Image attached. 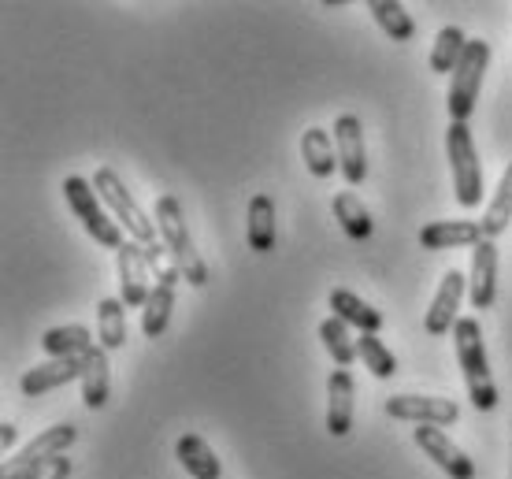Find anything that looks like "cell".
<instances>
[{
	"instance_id": "obj_1",
	"label": "cell",
	"mask_w": 512,
	"mask_h": 479,
	"mask_svg": "<svg viewBox=\"0 0 512 479\" xmlns=\"http://www.w3.org/2000/svg\"><path fill=\"white\" fill-rule=\"evenodd\" d=\"M453 346H457V361H461L464 387H468L472 405L479 413L498 409V387H494V376H490L483 327H479L475 316H461V320H457V327H453Z\"/></svg>"
},
{
	"instance_id": "obj_2",
	"label": "cell",
	"mask_w": 512,
	"mask_h": 479,
	"mask_svg": "<svg viewBox=\"0 0 512 479\" xmlns=\"http://www.w3.org/2000/svg\"><path fill=\"white\" fill-rule=\"evenodd\" d=\"M153 220H156V231H160V242H164V246L175 253V260H179L182 279L190 286H205L208 268H205V260H201V253H197V246H193V234H190V227H186L179 197H171V194L160 197Z\"/></svg>"
},
{
	"instance_id": "obj_3",
	"label": "cell",
	"mask_w": 512,
	"mask_h": 479,
	"mask_svg": "<svg viewBox=\"0 0 512 479\" xmlns=\"http://www.w3.org/2000/svg\"><path fill=\"white\" fill-rule=\"evenodd\" d=\"M93 190L101 194V201L108 205L112 212V220L130 234V242H138V246H149V242H160V231H156V220H149V212L134 201L123 179H119L112 168H101L93 175Z\"/></svg>"
},
{
	"instance_id": "obj_4",
	"label": "cell",
	"mask_w": 512,
	"mask_h": 479,
	"mask_svg": "<svg viewBox=\"0 0 512 479\" xmlns=\"http://www.w3.org/2000/svg\"><path fill=\"white\" fill-rule=\"evenodd\" d=\"M487 67H490V41H483V38L468 41L464 60L457 64L453 78H449L446 108H449V119H453V123H468V119H472L475 101H479V90H483V75H487Z\"/></svg>"
},
{
	"instance_id": "obj_5",
	"label": "cell",
	"mask_w": 512,
	"mask_h": 479,
	"mask_svg": "<svg viewBox=\"0 0 512 479\" xmlns=\"http://www.w3.org/2000/svg\"><path fill=\"white\" fill-rule=\"evenodd\" d=\"M64 197H67V205H71V212L82 220V227L93 234V242L116 249V253L123 249V242H127V238H123V227L112 220V212H108V205L101 201V194L93 190V182H86L82 175H71V179H64Z\"/></svg>"
},
{
	"instance_id": "obj_6",
	"label": "cell",
	"mask_w": 512,
	"mask_h": 479,
	"mask_svg": "<svg viewBox=\"0 0 512 479\" xmlns=\"http://www.w3.org/2000/svg\"><path fill=\"white\" fill-rule=\"evenodd\" d=\"M446 153H449V168H453L457 205L475 208L479 201H483V164H479V153H475V142H472V130H468V123H449Z\"/></svg>"
},
{
	"instance_id": "obj_7",
	"label": "cell",
	"mask_w": 512,
	"mask_h": 479,
	"mask_svg": "<svg viewBox=\"0 0 512 479\" xmlns=\"http://www.w3.org/2000/svg\"><path fill=\"white\" fill-rule=\"evenodd\" d=\"M78 439V428L75 424H56V428L41 431L34 442H26L23 450L8 461V465L0 468V479H23L26 472L34 465H41V461H49V457H60L67 454V446Z\"/></svg>"
},
{
	"instance_id": "obj_8",
	"label": "cell",
	"mask_w": 512,
	"mask_h": 479,
	"mask_svg": "<svg viewBox=\"0 0 512 479\" xmlns=\"http://www.w3.org/2000/svg\"><path fill=\"white\" fill-rule=\"evenodd\" d=\"M334 149H338V171L349 186H360L368 179V149H364V127L357 116H338L334 119Z\"/></svg>"
},
{
	"instance_id": "obj_9",
	"label": "cell",
	"mask_w": 512,
	"mask_h": 479,
	"mask_svg": "<svg viewBox=\"0 0 512 479\" xmlns=\"http://www.w3.org/2000/svg\"><path fill=\"white\" fill-rule=\"evenodd\" d=\"M412 439H416V446H420L423 454L431 457L449 479H475V461L464 454L461 446L449 439L442 428H435V424H420V428L412 431Z\"/></svg>"
},
{
	"instance_id": "obj_10",
	"label": "cell",
	"mask_w": 512,
	"mask_h": 479,
	"mask_svg": "<svg viewBox=\"0 0 512 479\" xmlns=\"http://www.w3.org/2000/svg\"><path fill=\"white\" fill-rule=\"evenodd\" d=\"M386 413L394 420H409V424H435V428H446V424H457V402L453 398H431V394H397L386 402Z\"/></svg>"
},
{
	"instance_id": "obj_11",
	"label": "cell",
	"mask_w": 512,
	"mask_h": 479,
	"mask_svg": "<svg viewBox=\"0 0 512 479\" xmlns=\"http://www.w3.org/2000/svg\"><path fill=\"white\" fill-rule=\"evenodd\" d=\"M464 290H468V275L453 272L449 268L446 275H442V283H438V294L435 301H431V309H427V316H423V331L427 335H449L453 327H457V309H461L464 301Z\"/></svg>"
},
{
	"instance_id": "obj_12",
	"label": "cell",
	"mask_w": 512,
	"mask_h": 479,
	"mask_svg": "<svg viewBox=\"0 0 512 479\" xmlns=\"http://www.w3.org/2000/svg\"><path fill=\"white\" fill-rule=\"evenodd\" d=\"M116 272H119V290H123V305L127 309H145V301L153 294L149 286V264H145V249L138 242H123L116 253Z\"/></svg>"
},
{
	"instance_id": "obj_13",
	"label": "cell",
	"mask_w": 512,
	"mask_h": 479,
	"mask_svg": "<svg viewBox=\"0 0 512 479\" xmlns=\"http://www.w3.org/2000/svg\"><path fill=\"white\" fill-rule=\"evenodd\" d=\"M468 298L475 309H490L498 298V246L483 238L472 249V272H468Z\"/></svg>"
},
{
	"instance_id": "obj_14",
	"label": "cell",
	"mask_w": 512,
	"mask_h": 479,
	"mask_svg": "<svg viewBox=\"0 0 512 479\" xmlns=\"http://www.w3.org/2000/svg\"><path fill=\"white\" fill-rule=\"evenodd\" d=\"M82 368H86V357H60V361H45L38 368H30L23 379H19V390L26 398H41L49 390L67 387L71 379H82Z\"/></svg>"
},
{
	"instance_id": "obj_15",
	"label": "cell",
	"mask_w": 512,
	"mask_h": 479,
	"mask_svg": "<svg viewBox=\"0 0 512 479\" xmlns=\"http://www.w3.org/2000/svg\"><path fill=\"white\" fill-rule=\"evenodd\" d=\"M353 376L346 368H334L327 379V431L334 439H346L353 428Z\"/></svg>"
},
{
	"instance_id": "obj_16",
	"label": "cell",
	"mask_w": 512,
	"mask_h": 479,
	"mask_svg": "<svg viewBox=\"0 0 512 479\" xmlns=\"http://www.w3.org/2000/svg\"><path fill=\"white\" fill-rule=\"evenodd\" d=\"M483 242V227L472 220H435L420 231V246L438 253V249H461L479 246Z\"/></svg>"
},
{
	"instance_id": "obj_17",
	"label": "cell",
	"mask_w": 512,
	"mask_h": 479,
	"mask_svg": "<svg viewBox=\"0 0 512 479\" xmlns=\"http://www.w3.org/2000/svg\"><path fill=\"white\" fill-rule=\"evenodd\" d=\"M331 316L346 320L349 327H360V335H379L383 331V312L372 309L364 298H357L353 290H331Z\"/></svg>"
},
{
	"instance_id": "obj_18",
	"label": "cell",
	"mask_w": 512,
	"mask_h": 479,
	"mask_svg": "<svg viewBox=\"0 0 512 479\" xmlns=\"http://www.w3.org/2000/svg\"><path fill=\"white\" fill-rule=\"evenodd\" d=\"M175 457H179L182 468H186L193 479H219L223 476V465H219L216 450H212L201 435H182V439L175 442Z\"/></svg>"
},
{
	"instance_id": "obj_19",
	"label": "cell",
	"mask_w": 512,
	"mask_h": 479,
	"mask_svg": "<svg viewBox=\"0 0 512 479\" xmlns=\"http://www.w3.org/2000/svg\"><path fill=\"white\" fill-rule=\"evenodd\" d=\"M108 390H112V379H108V350L93 346L86 353V368H82V402H86V409H104L108 405Z\"/></svg>"
},
{
	"instance_id": "obj_20",
	"label": "cell",
	"mask_w": 512,
	"mask_h": 479,
	"mask_svg": "<svg viewBox=\"0 0 512 479\" xmlns=\"http://www.w3.org/2000/svg\"><path fill=\"white\" fill-rule=\"evenodd\" d=\"M301 153H305V164L316 179H331L338 171V149H334V134H327L323 127H308L305 138H301Z\"/></svg>"
},
{
	"instance_id": "obj_21",
	"label": "cell",
	"mask_w": 512,
	"mask_h": 479,
	"mask_svg": "<svg viewBox=\"0 0 512 479\" xmlns=\"http://www.w3.org/2000/svg\"><path fill=\"white\" fill-rule=\"evenodd\" d=\"M249 249L253 253H271L275 249V201L268 194H256L249 201V227H245Z\"/></svg>"
},
{
	"instance_id": "obj_22",
	"label": "cell",
	"mask_w": 512,
	"mask_h": 479,
	"mask_svg": "<svg viewBox=\"0 0 512 479\" xmlns=\"http://www.w3.org/2000/svg\"><path fill=\"white\" fill-rule=\"evenodd\" d=\"M41 350L49 353L52 361H60V357H86V353L93 350L90 327H82V324L52 327V331H45V338H41Z\"/></svg>"
},
{
	"instance_id": "obj_23",
	"label": "cell",
	"mask_w": 512,
	"mask_h": 479,
	"mask_svg": "<svg viewBox=\"0 0 512 479\" xmlns=\"http://www.w3.org/2000/svg\"><path fill=\"white\" fill-rule=\"evenodd\" d=\"M509 220H512V160H509V168H505V175H501L494 197H490L483 220H479V227H483V238H490V242H494L498 234L509 231Z\"/></svg>"
},
{
	"instance_id": "obj_24",
	"label": "cell",
	"mask_w": 512,
	"mask_h": 479,
	"mask_svg": "<svg viewBox=\"0 0 512 479\" xmlns=\"http://www.w3.org/2000/svg\"><path fill=\"white\" fill-rule=\"evenodd\" d=\"M97 338L108 353L123 350V342H127V305L119 298H104L97 305Z\"/></svg>"
},
{
	"instance_id": "obj_25",
	"label": "cell",
	"mask_w": 512,
	"mask_h": 479,
	"mask_svg": "<svg viewBox=\"0 0 512 479\" xmlns=\"http://www.w3.org/2000/svg\"><path fill=\"white\" fill-rule=\"evenodd\" d=\"M334 216H338L342 231H346L353 242H368V238H372V212L360 205L357 194H349V190L334 194Z\"/></svg>"
},
{
	"instance_id": "obj_26",
	"label": "cell",
	"mask_w": 512,
	"mask_h": 479,
	"mask_svg": "<svg viewBox=\"0 0 512 479\" xmlns=\"http://www.w3.org/2000/svg\"><path fill=\"white\" fill-rule=\"evenodd\" d=\"M464 52H468V38H464L461 26H442L435 38V49H431V71L453 75L457 64L464 60Z\"/></svg>"
},
{
	"instance_id": "obj_27",
	"label": "cell",
	"mask_w": 512,
	"mask_h": 479,
	"mask_svg": "<svg viewBox=\"0 0 512 479\" xmlns=\"http://www.w3.org/2000/svg\"><path fill=\"white\" fill-rule=\"evenodd\" d=\"M320 342H323V350L334 357L338 368H349V364L357 361V338H353V331H349L346 320L327 316V320L320 324Z\"/></svg>"
},
{
	"instance_id": "obj_28",
	"label": "cell",
	"mask_w": 512,
	"mask_h": 479,
	"mask_svg": "<svg viewBox=\"0 0 512 479\" xmlns=\"http://www.w3.org/2000/svg\"><path fill=\"white\" fill-rule=\"evenodd\" d=\"M368 12L375 15L379 30H383L390 41H412V34H416L412 15L405 12V4H397V0H372Z\"/></svg>"
},
{
	"instance_id": "obj_29",
	"label": "cell",
	"mask_w": 512,
	"mask_h": 479,
	"mask_svg": "<svg viewBox=\"0 0 512 479\" xmlns=\"http://www.w3.org/2000/svg\"><path fill=\"white\" fill-rule=\"evenodd\" d=\"M171 309H175V286H153V294L141 309V331L149 338H160L171 324Z\"/></svg>"
},
{
	"instance_id": "obj_30",
	"label": "cell",
	"mask_w": 512,
	"mask_h": 479,
	"mask_svg": "<svg viewBox=\"0 0 512 479\" xmlns=\"http://www.w3.org/2000/svg\"><path fill=\"white\" fill-rule=\"evenodd\" d=\"M357 357L375 379H394L397 376V357L386 350L383 342H379V335H360L357 338Z\"/></svg>"
},
{
	"instance_id": "obj_31",
	"label": "cell",
	"mask_w": 512,
	"mask_h": 479,
	"mask_svg": "<svg viewBox=\"0 0 512 479\" xmlns=\"http://www.w3.org/2000/svg\"><path fill=\"white\" fill-rule=\"evenodd\" d=\"M141 249H145V264H149L156 286H179L182 268H179V260H175V253H171L164 242H149V246H141Z\"/></svg>"
},
{
	"instance_id": "obj_32",
	"label": "cell",
	"mask_w": 512,
	"mask_h": 479,
	"mask_svg": "<svg viewBox=\"0 0 512 479\" xmlns=\"http://www.w3.org/2000/svg\"><path fill=\"white\" fill-rule=\"evenodd\" d=\"M67 476H71V457L60 454V457H49V461L34 465L23 479H67Z\"/></svg>"
},
{
	"instance_id": "obj_33",
	"label": "cell",
	"mask_w": 512,
	"mask_h": 479,
	"mask_svg": "<svg viewBox=\"0 0 512 479\" xmlns=\"http://www.w3.org/2000/svg\"><path fill=\"white\" fill-rule=\"evenodd\" d=\"M15 435H19V428H15V424H4V428H0V450H4V454L15 446Z\"/></svg>"
},
{
	"instance_id": "obj_34",
	"label": "cell",
	"mask_w": 512,
	"mask_h": 479,
	"mask_svg": "<svg viewBox=\"0 0 512 479\" xmlns=\"http://www.w3.org/2000/svg\"><path fill=\"white\" fill-rule=\"evenodd\" d=\"M509 479H512V461H509Z\"/></svg>"
}]
</instances>
